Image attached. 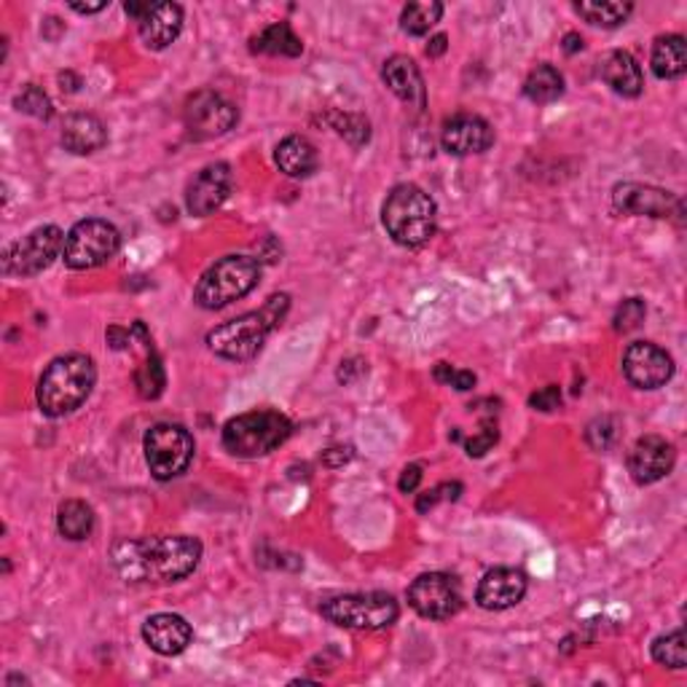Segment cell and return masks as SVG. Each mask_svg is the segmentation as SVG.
<instances>
[{
    "label": "cell",
    "instance_id": "6da1fadb",
    "mask_svg": "<svg viewBox=\"0 0 687 687\" xmlns=\"http://www.w3.org/2000/svg\"><path fill=\"white\" fill-rule=\"evenodd\" d=\"M118 575L135 586H164L191 575L202 561V542L188 535L118 540L111 551Z\"/></svg>",
    "mask_w": 687,
    "mask_h": 687
},
{
    "label": "cell",
    "instance_id": "7a4b0ae2",
    "mask_svg": "<svg viewBox=\"0 0 687 687\" xmlns=\"http://www.w3.org/2000/svg\"><path fill=\"white\" fill-rule=\"evenodd\" d=\"M95 360L86 358V354H62V358L51 360L49 369L43 371L41 382H38V409L46 416H51V420L73 414L89 398L91 389H95Z\"/></svg>",
    "mask_w": 687,
    "mask_h": 687
},
{
    "label": "cell",
    "instance_id": "3957f363",
    "mask_svg": "<svg viewBox=\"0 0 687 687\" xmlns=\"http://www.w3.org/2000/svg\"><path fill=\"white\" fill-rule=\"evenodd\" d=\"M290 307V296H272L258 312H248L232 323L217 325L208 334L210 349L223 360H250L261 352L268 334L283 323Z\"/></svg>",
    "mask_w": 687,
    "mask_h": 687
},
{
    "label": "cell",
    "instance_id": "277c9868",
    "mask_svg": "<svg viewBox=\"0 0 687 687\" xmlns=\"http://www.w3.org/2000/svg\"><path fill=\"white\" fill-rule=\"evenodd\" d=\"M382 223L387 234L403 248H422L435 237L438 226V208L414 183L395 186L382 208Z\"/></svg>",
    "mask_w": 687,
    "mask_h": 687
},
{
    "label": "cell",
    "instance_id": "5b68a950",
    "mask_svg": "<svg viewBox=\"0 0 687 687\" xmlns=\"http://www.w3.org/2000/svg\"><path fill=\"white\" fill-rule=\"evenodd\" d=\"M290 433H293V425L279 411H248V414H239L226 422L223 449L239 460H258V457H266L279 449L290 438Z\"/></svg>",
    "mask_w": 687,
    "mask_h": 687
},
{
    "label": "cell",
    "instance_id": "8992f818",
    "mask_svg": "<svg viewBox=\"0 0 687 687\" xmlns=\"http://www.w3.org/2000/svg\"><path fill=\"white\" fill-rule=\"evenodd\" d=\"M261 279V261L250 255H226L199 279L193 299L202 309H223L245 299Z\"/></svg>",
    "mask_w": 687,
    "mask_h": 687
},
{
    "label": "cell",
    "instance_id": "52a82bcc",
    "mask_svg": "<svg viewBox=\"0 0 687 687\" xmlns=\"http://www.w3.org/2000/svg\"><path fill=\"white\" fill-rule=\"evenodd\" d=\"M325 621L341 628H358V632H379L398 621V601L389 594H344L320 604Z\"/></svg>",
    "mask_w": 687,
    "mask_h": 687
},
{
    "label": "cell",
    "instance_id": "ba28073f",
    "mask_svg": "<svg viewBox=\"0 0 687 687\" xmlns=\"http://www.w3.org/2000/svg\"><path fill=\"white\" fill-rule=\"evenodd\" d=\"M118 248H122V234L113 223L102 221V217H86L67 232L62 258L76 272H86V268H97L111 261Z\"/></svg>",
    "mask_w": 687,
    "mask_h": 687
},
{
    "label": "cell",
    "instance_id": "9c48e42d",
    "mask_svg": "<svg viewBox=\"0 0 687 687\" xmlns=\"http://www.w3.org/2000/svg\"><path fill=\"white\" fill-rule=\"evenodd\" d=\"M193 435L183 425L172 422H159L142 438V451H146L148 471L157 480H172L193 460Z\"/></svg>",
    "mask_w": 687,
    "mask_h": 687
},
{
    "label": "cell",
    "instance_id": "30bf717a",
    "mask_svg": "<svg viewBox=\"0 0 687 687\" xmlns=\"http://www.w3.org/2000/svg\"><path fill=\"white\" fill-rule=\"evenodd\" d=\"M65 248L60 226H38L27 237L16 239L3 250L5 277H36L54 263V258Z\"/></svg>",
    "mask_w": 687,
    "mask_h": 687
},
{
    "label": "cell",
    "instance_id": "8fae6325",
    "mask_svg": "<svg viewBox=\"0 0 687 687\" xmlns=\"http://www.w3.org/2000/svg\"><path fill=\"white\" fill-rule=\"evenodd\" d=\"M409 604L416 615L427 617V621H449L465 604L462 597V586L454 575L446 572H427L420 575L409 588Z\"/></svg>",
    "mask_w": 687,
    "mask_h": 687
},
{
    "label": "cell",
    "instance_id": "7c38bea8",
    "mask_svg": "<svg viewBox=\"0 0 687 687\" xmlns=\"http://www.w3.org/2000/svg\"><path fill=\"white\" fill-rule=\"evenodd\" d=\"M239 122V113L226 97L215 95V91L204 89L197 91L193 97H188L186 108H183V124L191 140L204 142L223 137L226 132L234 129V124Z\"/></svg>",
    "mask_w": 687,
    "mask_h": 687
},
{
    "label": "cell",
    "instance_id": "4fadbf2b",
    "mask_svg": "<svg viewBox=\"0 0 687 687\" xmlns=\"http://www.w3.org/2000/svg\"><path fill=\"white\" fill-rule=\"evenodd\" d=\"M612 208L623 215H647V217H672L685 221L683 199L663 188L645 186V183H617L612 188Z\"/></svg>",
    "mask_w": 687,
    "mask_h": 687
},
{
    "label": "cell",
    "instance_id": "5bb4252c",
    "mask_svg": "<svg viewBox=\"0 0 687 687\" xmlns=\"http://www.w3.org/2000/svg\"><path fill=\"white\" fill-rule=\"evenodd\" d=\"M623 374L639 389H658L674 376V360L652 341H634L623 352Z\"/></svg>",
    "mask_w": 687,
    "mask_h": 687
},
{
    "label": "cell",
    "instance_id": "9a60e30c",
    "mask_svg": "<svg viewBox=\"0 0 687 687\" xmlns=\"http://www.w3.org/2000/svg\"><path fill=\"white\" fill-rule=\"evenodd\" d=\"M234 188V172L226 162L208 164L204 170H199L193 175V180L186 188V208L188 213L204 217L213 215L228 197H232Z\"/></svg>",
    "mask_w": 687,
    "mask_h": 687
},
{
    "label": "cell",
    "instance_id": "2e32d148",
    "mask_svg": "<svg viewBox=\"0 0 687 687\" xmlns=\"http://www.w3.org/2000/svg\"><path fill=\"white\" fill-rule=\"evenodd\" d=\"M440 146L451 157L484 153L495 146V129L486 118L475 116V113H457L440 129Z\"/></svg>",
    "mask_w": 687,
    "mask_h": 687
},
{
    "label": "cell",
    "instance_id": "e0dca14e",
    "mask_svg": "<svg viewBox=\"0 0 687 687\" xmlns=\"http://www.w3.org/2000/svg\"><path fill=\"white\" fill-rule=\"evenodd\" d=\"M677 462V451L661 435H645L634 444L632 454H628V473L639 486L658 484L674 471Z\"/></svg>",
    "mask_w": 687,
    "mask_h": 687
},
{
    "label": "cell",
    "instance_id": "ac0fdd59",
    "mask_svg": "<svg viewBox=\"0 0 687 687\" xmlns=\"http://www.w3.org/2000/svg\"><path fill=\"white\" fill-rule=\"evenodd\" d=\"M526 597V575L521 570H508V566H497V570L486 572L475 591V601L484 610L500 612L511 610Z\"/></svg>",
    "mask_w": 687,
    "mask_h": 687
},
{
    "label": "cell",
    "instance_id": "d6986e66",
    "mask_svg": "<svg viewBox=\"0 0 687 687\" xmlns=\"http://www.w3.org/2000/svg\"><path fill=\"white\" fill-rule=\"evenodd\" d=\"M142 639L159 655H180L193 639V628L175 612H159L142 623Z\"/></svg>",
    "mask_w": 687,
    "mask_h": 687
},
{
    "label": "cell",
    "instance_id": "ffe728a7",
    "mask_svg": "<svg viewBox=\"0 0 687 687\" xmlns=\"http://www.w3.org/2000/svg\"><path fill=\"white\" fill-rule=\"evenodd\" d=\"M382 78H385L389 91H392L398 100H403L405 105L416 108V111L425 108V102H427L425 82H422L420 67H416V62L411 60V57H405V54L389 57V60L385 62V67H382Z\"/></svg>",
    "mask_w": 687,
    "mask_h": 687
},
{
    "label": "cell",
    "instance_id": "44dd1931",
    "mask_svg": "<svg viewBox=\"0 0 687 687\" xmlns=\"http://www.w3.org/2000/svg\"><path fill=\"white\" fill-rule=\"evenodd\" d=\"M183 30V9L177 3H151L140 20V38L148 49L164 51Z\"/></svg>",
    "mask_w": 687,
    "mask_h": 687
},
{
    "label": "cell",
    "instance_id": "7402d4cb",
    "mask_svg": "<svg viewBox=\"0 0 687 687\" xmlns=\"http://www.w3.org/2000/svg\"><path fill=\"white\" fill-rule=\"evenodd\" d=\"M105 124L97 116H91V113H73L62 124V146H65V151L76 153V157L100 151V148H105Z\"/></svg>",
    "mask_w": 687,
    "mask_h": 687
},
{
    "label": "cell",
    "instance_id": "603a6c76",
    "mask_svg": "<svg viewBox=\"0 0 687 687\" xmlns=\"http://www.w3.org/2000/svg\"><path fill=\"white\" fill-rule=\"evenodd\" d=\"M601 82L621 97H639L645 89L642 67L628 51H610L601 62Z\"/></svg>",
    "mask_w": 687,
    "mask_h": 687
},
{
    "label": "cell",
    "instance_id": "cb8c5ba5",
    "mask_svg": "<svg viewBox=\"0 0 687 687\" xmlns=\"http://www.w3.org/2000/svg\"><path fill=\"white\" fill-rule=\"evenodd\" d=\"M274 162L288 177H312L320 170V153L307 137L290 135L277 146Z\"/></svg>",
    "mask_w": 687,
    "mask_h": 687
},
{
    "label": "cell",
    "instance_id": "d4e9b609",
    "mask_svg": "<svg viewBox=\"0 0 687 687\" xmlns=\"http://www.w3.org/2000/svg\"><path fill=\"white\" fill-rule=\"evenodd\" d=\"M132 334L140 336V341L146 344V363L137 369L135 374V385H137V392H140V398L146 400H157L159 395L164 392V385H167V376H164V365H162V358H159V352L153 349V341L151 336H148L146 325L137 320L135 325H132Z\"/></svg>",
    "mask_w": 687,
    "mask_h": 687
},
{
    "label": "cell",
    "instance_id": "484cf974",
    "mask_svg": "<svg viewBox=\"0 0 687 687\" xmlns=\"http://www.w3.org/2000/svg\"><path fill=\"white\" fill-rule=\"evenodd\" d=\"M652 73L663 82H672V78L685 76L687 71V41L685 36H661L652 43V57H650Z\"/></svg>",
    "mask_w": 687,
    "mask_h": 687
},
{
    "label": "cell",
    "instance_id": "4316f807",
    "mask_svg": "<svg viewBox=\"0 0 687 687\" xmlns=\"http://www.w3.org/2000/svg\"><path fill=\"white\" fill-rule=\"evenodd\" d=\"M253 54H272V57H299L303 51L301 38L290 30L288 22H274L263 27L261 33L250 41Z\"/></svg>",
    "mask_w": 687,
    "mask_h": 687
},
{
    "label": "cell",
    "instance_id": "83f0119b",
    "mask_svg": "<svg viewBox=\"0 0 687 687\" xmlns=\"http://www.w3.org/2000/svg\"><path fill=\"white\" fill-rule=\"evenodd\" d=\"M57 529L65 540L82 542L95 532V511L82 500H65L57 511Z\"/></svg>",
    "mask_w": 687,
    "mask_h": 687
},
{
    "label": "cell",
    "instance_id": "f1b7e54d",
    "mask_svg": "<svg viewBox=\"0 0 687 687\" xmlns=\"http://www.w3.org/2000/svg\"><path fill=\"white\" fill-rule=\"evenodd\" d=\"M561 95H564V76H561L553 65H537L535 71L526 76V100L537 102V105H548V102H557Z\"/></svg>",
    "mask_w": 687,
    "mask_h": 687
},
{
    "label": "cell",
    "instance_id": "f546056e",
    "mask_svg": "<svg viewBox=\"0 0 687 687\" xmlns=\"http://www.w3.org/2000/svg\"><path fill=\"white\" fill-rule=\"evenodd\" d=\"M575 11L588 22V25L597 27H621L623 22L632 16L634 5L632 3H594V0H580L575 3Z\"/></svg>",
    "mask_w": 687,
    "mask_h": 687
},
{
    "label": "cell",
    "instance_id": "4dcf8cb0",
    "mask_svg": "<svg viewBox=\"0 0 687 687\" xmlns=\"http://www.w3.org/2000/svg\"><path fill=\"white\" fill-rule=\"evenodd\" d=\"M440 16H444V5L440 3H409L403 14H400V27L409 36H425L438 25Z\"/></svg>",
    "mask_w": 687,
    "mask_h": 687
},
{
    "label": "cell",
    "instance_id": "1f68e13d",
    "mask_svg": "<svg viewBox=\"0 0 687 687\" xmlns=\"http://www.w3.org/2000/svg\"><path fill=\"white\" fill-rule=\"evenodd\" d=\"M687 639H685V632L683 628H677V632L666 634V637H658L655 642H652V658H655V663H661V666H669V669H685L687 666Z\"/></svg>",
    "mask_w": 687,
    "mask_h": 687
},
{
    "label": "cell",
    "instance_id": "d6a6232c",
    "mask_svg": "<svg viewBox=\"0 0 687 687\" xmlns=\"http://www.w3.org/2000/svg\"><path fill=\"white\" fill-rule=\"evenodd\" d=\"M14 108L20 113H27V116L41 118V122H49L51 113H54L49 95H46L41 86H36V84H27L25 89L14 97Z\"/></svg>",
    "mask_w": 687,
    "mask_h": 687
},
{
    "label": "cell",
    "instance_id": "836d02e7",
    "mask_svg": "<svg viewBox=\"0 0 687 687\" xmlns=\"http://www.w3.org/2000/svg\"><path fill=\"white\" fill-rule=\"evenodd\" d=\"M330 124H334V129L339 132L341 137H347L354 148L369 142L371 124L369 118L358 116V113H334V116H330Z\"/></svg>",
    "mask_w": 687,
    "mask_h": 687
},
{
    "label": "cell",
    "instance_id": "e575fe53",
    "mask_svg": "<svg viewBox=\"0 0 687 687\" xmlns=\"http://www.w3.org/2000/svg\"><path fill=\"white\" fill-rule=\"evenodd\" d=\"M645 314H647V307L642 299H626L621 307H617L615 320H612V328H615L617 334H632V330H637L639 325L645 323Z\"/></svg>",
    "mask_w": 687,
    "mask_h": 687
},
{
    "label": "cell",
    "instance_id": "d590c367",
    "mask_svg": "<svg viewBox=\"0 0 687 687\" xmlns=\"http://www.w3.org/2000/svg\"><path fill=\"white\" fill-rule=\"evenodd\" d=\"M460 495H462L460 480H451V484H440V486H435V489L425 491V495H420V500H416V511L427 513L429 508H435V505H438V502L460 500Z\"/></svg>",
    "mask_w": 687,
    "mask_h": 687
},
{
    "label": "cell",
    "instance_id": "8d00e7d4",
    "mask_svg": "<svg viewBox=\"0 0 687 687\" xmlns=\"http://www.w3.org/2000/svg\"><path fill=\"white\" fill-rule=\"evenodd\" d=\"M435 382H440V385H449L454 389H460V392H467V389L475 387V374H471V371H457L451 369L449 363H438L433 371Z\"/></svg>",
    "mask_w": 687,
    "mask_h": 687
},
{
    "label": "cell",
    "instance_id": "74e56055",
    "mask_svg": "<svg viewBox=\"0 0 687 687\" xmlns=\"http://www.w3.org/2000/svg\"><path fill=\"white\" fill-rule=\"evenodd\" d=\"M497 440H500V433H497V425H489V422H486V425L480 427L478 435H473L471 440H465L467 457H484L486 451H489L491 446L497 444Z\"/></svg>",
    "mask_w": 687,
    "mask_h": 687
},
{
    "label": "cell",
    "instance_id": "f35d334b",
    "mask_svg": "<svg viewBox=\"0 0 687 687\" xmlns=\"http://www.w3.org/2000/svg\"><path fill=\"white\" fill-rule=\"evenodd\" d=\"M529 405L535 411H546V414L548 411L561 409V389L557 385H548V387L537 389V392L529 398Z\"/></svg>",
    "mask_w": 687,
    "mask_h": 687
},
{
    "label": "cell",
    "instance_id": "ab89813d",
    "mask_svg": "<svg viewBox=\"0 0 687 687\" xmlns=\"http://www.w3.org/2000/svg\"><path fill=\"white\" fill-rule=\"evenodd\" d=\"M612 435H615V429H612L610 420H597L591 427H588L586 438H588V444L594 446V449L604 451L607 446L612 444Z\"/></svg>",
    "mask_w": 687,
    "mask_h": 687
},
{
    "label": "cell",
    "instance_id": "60d3db41",
    "mask_svg": "<svg viewBox=\"0 0 687 687\" xmlns=\"http://www.w3.org/2000/svg\"><path fill=\"white\" fill-rule=\"evenodd\" d=\"M420 480H422V467L420 465H409L403 473H400L398 489L403 491V495H411V491H416Z\"/></svg>",
    "mask_w": 687,
    "mask_h": 687
},
{
    "label": "cell",
    "instance_id": "b9f144b4",
    "mask_svg": "<svg viewBox=\"0 0 687 687\" xmlns=\"http://www.w3.org/2000/svg\"><path fill=\"white\" fill-rule=\"evenodd\" d=\"M352 460V449H341V446H336V449H328L323 454V462L328 467H341V465H347V462Z\"/></svg>",
    "mask_w": 687,
    "mask_h": 687
},
{
    "label": "cell",
    "instance_id": "7bdbcfd3",
    "mask_svg": "<svg viewBox=\"0 0 687 687\" xmlns=\"http://www.w3.org/2000/svg\"><path fill=\"white\" fill-rule=\"evenodd\" d=\"M105 339H108V344H111L113 349H124L132 341V334H129V330H122V328H108Z\"/></svg>",
    "mask_w": 687,
    "mask_h": 687
},
{
    "label": "cell",
    "instance_id": "ee69618b",
    "mask_svg": "<svg viewBox=\"0 0 687 687\" xmlns=\"http://www.w3.org/2000/svg\"><path fill=\"white\" fill-rule=\"evenodd\" d=\"M449 49V38L444 36V33H438V36L435 38H429V43H427V57H440L444 54V51Z\"/></svg>",
    "mask_w": 687,
    "mask_h": 687
},
{
    "label": "cell",
    "instance_id": "f6af8a7d",
    "mask_svg": "<svg viewBox=\"0 0 687 687\" xmlns=\"http://www.w3.org/2000/svg\"><path fill=\"white\" fill-rule=\"evenodd\" d=\"M71 9L76 14H100L102 9H108V0H100V3H71Z\"/></svg>",
    "mask_w": 687,
    "mask_h": 687
},
{
    "label": "cell",
    "instance_id": "bcb514c9",
    "mask_svg": "<svg viewBox=\"0 0 687 687\" xmlns=\"http://www.w3.org/2000/svg\"><path fill=\"white\" fill-rule=\"evenodd\" d=\"M564 51L566 54H575V51H583V38L577 33H566L564 36Z\"/></svg>",
    "mask_w": 687,
    "mask_h": 687
},
{
    "label": "cell",
    "instance_id": "7dc6e473",
    "mask_svg": "<svg viewBox=\"0 0 687 687\" xmlns=\"http://www.w3.org/2000/svg\"><path fill=\"white\" fill-rule=\"evenodd\" d=\"M148 9H151V3H124V11H127L129 16H135L137 22H140L142 16H146Z\"/></svg>",
    "mask_w": 687,
    "mask_h": 687
},
{
    "label": "cell",
    "instance_id": "c3c4849f",
    "mask_svg": "<svg viewBox=\"0 0 687 687\" xmlns=\"http://www.w3.org/2000/svg\"><path fill=\"white\" fill-rule=\"evenodd\" d=\"M60 84H62V91H67L65 84H71V91H78V86H82V78L73 76V73H60Z\"/></svg>",
    "mask_w": 687,
    "mask_h": 687
}]
</instances>
